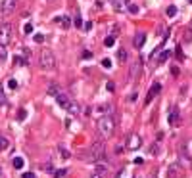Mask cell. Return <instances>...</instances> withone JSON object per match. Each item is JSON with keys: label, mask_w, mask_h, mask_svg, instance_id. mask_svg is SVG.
Here are the masks:
<instances>
[{"label": "cell", "mask_w": 192, "mask_h": 178, "mask_svg": "<svg viewBox=\"0 0 192 178\" xmlns=\"http://www.w3.org/2000/svg\"><path fill=\"white\" fill-rule=\"evenodd\" d=\"M6 58H8V52H6V46L0 44V63H4Z\"/></svg>", "instance_id": "cell-21"}, {"label": "cell", "mask_w": 192, "mask_h": 178, "mask_svg": "<svg viewBox=\"0 0 192 178\" xmlns=\"http://www.w3.org/2000/svg\"><path fill=\"white\" fill-rule=\"evenodd\" d=\"M169 56H171V50H161V52H160V56H158V65L165 63Z\"/></svg>", "instance_id": "cell-11"}, {"label": "cell", "mask_w": 192, "mask_h": 178, "mask_svg": "<svg viewBox=\"0 0 192 178\" xmlns=\"http://www.w3.org/2000/svg\"><path fill=\"white\" fill-rule=\"evenodd\" d=\"M140 144H142V140H140V136L138 134H131L129 136V142H127V149H138L140 147Z\"/></svg>", "instance_id": "cell-7"}, {"label": "cell", "mask_w": 192, "mask_h": 178, "mask_svg": "<svg viewBox=\"0 0 192 178\" xmlns=\"http://www.w3.org/2000/svg\"><path fill=\"white\" fill-rule=\"evenodd\" d=\"M12 40V25L10 23H2L0 25V44L8 46Z\"/></svg>", "instance_id": "cell-4"}, {"label": "cell", "mask_w": 192, "mask_h": 178, "mask_svg": "<svg viewBox=\"0 0 192 178\" xmlns=\"http://www.w3.org/2000/svg\"><path fill=\"white\" fill-rule=\"evenodd\" d=\"M138 69H140V61H133L131 63V69H129V79H137V75H138Z\"/></svg>", "instance_id": "cell-10"}, {"label": "cell", "mask_w": 192, "mask_h": 178, "mask_svg": "<svg viewBox=\"0 0 192 178\" xmlns=\"http://www.w3.org/2000/svg\"><path fill=\"white\" fill-rule=\"evenodd\" d=\"M123 2H129V0H113V8L119 12H127V6H121Z\"/></svg>", "instance_id": "cell-15"}, {"label": "cell", "mask_w": 192, "mask_h": 178, "mask_svg": "<svg viewBox=\"0 0 192 178\" xmlns=\"http://www.w3.org/2000/svg\"><path fill=\"white\" fill-rule=\"evenodd\" d=\"M6 104V96H4V92H2V86H0V107Z\"/></svg>", "instance_id": "cell-33"}, {"label": "cell", "mask_w": 192, "mask_h": 178, "mask_svg": "<svg viewBox=\"0 0 192 178\" xmlns=\"http://www.w3.org/2000/svg\"><path fill=\"white\" fill-rule=\"evenodd\" d=\"M90 58H92L90 52H83V60H90Z\"/></svg>", "instance_id": "cell-39"}, {"label": "cell", "mask_w": 192, "mask_h": 178, "mask_svg": "<svg viewBox=\"0 0 192 178\" xmlns=\"http://www.w3.org/2000/svg\"><path fill=\"white\" fill-rule=\"evenodd\" d=\"M106 157V147H104V142L102 140H96L94 144L90 146V149L85 153V161H92V163H100Z\"/></svg>", "instance_id": "cell-1"}, {"label": "cell", "mask_w": 192, "mask_h": 178, "mask_svg": "<svg viewBox=\"0 0 192 178\" xmlns=\"http://www.w3.org/2000/svg\"><path fill=\"white\" fill-rule=\"evenodd\" d=\"M23 178H35V173H23Z\"/></svg>", "instance_id": "cell-41"}, {"label": "cell", "mask_w": 192, "mask_h": 178, "mask_svg": "<svg viewBox=\"0 0 192 178\" xmlns=\"http://www.w3.org/2000/svg\"><path fill=\"white\" fill-rule=\"evenodd\" d=\"M190 27H192V23H190Z\"/></svg>", "instance_id": "cell-45"}, {"label": "cell", "mask_w": 192, "mask_h": 178, "mask_svg": "<svg viewBox=\"0 0 192 178\" xmlns=\"http://www.w3.org/2000/svg\"><path fill=\"white\" fill-rule=\"evenodd\" d=\"M58 151H60V155H62V159H69V157H71V153H69L63 146H60V147H58Z\"/></svg>", "instance_id": "cell-20"}, {"label": "cell", "mask_w": 192, "mask_h": 178, "mask_svg": "<svg viewBox=\"0 0 192 178\" xmlns=\"http://www.w3.org/2000/svg\"><path fill=\"white\" fill-rule=\"evenodd\" d=\"M113 44H115V37H106V40H104V46L111 48Z\"/></svg>", "instance_id": "cell-22"}, {"label": "cell", "mask_w": 192, "mask_h": 178, "mask_svg": "<svg viewBox=\"0 0 192 178\" xmlns=\"http://www.w3.org/2000/svg\"><path fill=\"white\" fill-rule=\"evenodd\" d=\"M167 16L169 17H175L177 16V6H169V8H167Z\"/></svg>", "instance_id": "cell-24"}, {"label": "cell", "mask_w": 192, "mask_h": 178, "mask_svg": "<svg viewBox=\"0 0 192 178\" xmlns=\"http://www.w3.org/2000/svg\"><path fill=\"white\" fill-rule=\"evenodd\" d=\"M60 92H62V90L58 88V84H50V86H48V96H54V98H56Z\"/></svg>", "instance_id": "cell-16"}, {"label": "cell", "mask_w": 192, "mask_h": 178, "mask_svg": "<svg viewBox=\"0 0 192 178\" xmlns=\"http://www.w3.org/2000/svg\"><path fill=\"white\" fill-rule=\"evenodd\" d=\"M56 102H58V105H60V107H63V109L67 111V107L71 105V102H73V100H71L67 94H63V92H60V94L56 96Z\"/></svg>", "instance_id": "cell-6"}, {"label": "cell", "mask_w": 192, "mask_h": 178, "mask_svg": "<svg viewBox=\"0 0 192 178\" xmlns=\"http://www.w3.org/2000/svg\"><path fill=\"white\" fill-rule=\"evenodd\" d=\"M56 21H58V23L63 27V29H67V27L71 25V19L67 17V16H62V17H56Z\"/></svg>", "instance_id": "cell-12"}, {"label": "cell", "mask_w": 192, "mask_h": 178, "mask_svg": "<svg viewBox=\"0 0 192 178\" xmlns=\"http://www.w3.org/2000/svg\"><path fill=\"white\" fill-rule=\"evenodd\" d=\"M83 29H85V31H90V29H92V21H87V23L83 25Z\"/></svg>", "instance_id": "cell-36"}, {"label": "cell", "mask_w": 192, "mask_h": 178, "mask_svg": "<svg viewBox=\"0 0 192 178\" xmlns=\"http://www.w3.org/2000/svg\"><path fill=\"white\" fill-rule=\"evenodd\" d=\"M23 165H25V161L21 159V157H13V169H23Z\"/></svg>", "instance_id": "cell-19"}, {"label": "cell", "mask_w": 192, "mask_h": 178, "mask_svg": "<svg viewBox=\"0 0 192 178\" xmlns=\"http://www.w3.org/2000/svg\"><path fill=\"white\" fill-rule=\"evenodd\" d=\"M188 2H190V4H192V0H188Z\"/></svg>", "instance_id": "cell-44"}, {"label": "cell", "mask_w": 192, "mask_h": 178, "mask_svg": "<svg viewBox=\"0 0 192 178\" xmlns=\"http://www.w3.org/2000/svg\"><path fill=\"white\" fill-rule=\"evenodd\" d=\"M16 6H17V0H4V2L0 4V13H2V16H10V13L16 10Z\"/></svg>", "instance_id": "cell-5"}, {"label": "cell", "mask_w": 192, "mask_h": 178, "mask_svg": "<svg viewBox=\"0 0 192 178\" xmlns=\"http://www.w3.org/2000/svg\"><path fill=\"white\" fill-rule=\"evenodd\" d=\"M117 60L121 61V63L127 61V50H125V48H119V50H117Z\"/></svg>", "instance_id": "cell-17"}, {"label": "cell", "mask_w": 192, "mask_h": 178, "mask_svg": "<svg viewBox=\"0 0 192 178\" xmlns=\"http://www.w3.org/2000/svg\"><path fill=\"white\" fill-rule=\"evenodd\" d=\"M66 174H67V170H66V169H60V170H56V173H54L56 178H63Z\"/></svg>", "instance_id": "cell-27"}, {"label": "cell", "mask_w": 192, "mask_h": 178, "mask_svg": "<svg viewBox=\"0 0 192 178\" xmlns=\"http://www.w3.org/2000/svg\"><path fill=\"white\" fill-rule=\"evenodd\" d=\"M0 174H2V167H0Z\"/></svg>", "instance_id": "cell-43"}, {"label": "cell", "mask_w": 192, "mask_h": 178, "mask_svg": "<svg viewBox=\"0 0 192 178\" xmlns=\"http://www.w3.org/2000/svg\"><path fill=\"white\" fill-rule=\"evenodd\" d=\"M102 67H106V69H110V67H111V61H110L108 58H106V60H102Z\"/></svg>", "instance_id": "cell-34"}, {"label": "cell", "mask_w": 192, "mask_h": 178, "mask_svg": "<svg viewBox=\"0 0 192 178\" xmlns=\"http://www.w3.org/2000/svg\"><path fill=\"white\" fill-rule=\"evenodd\" d=\"M67 111L71 113V115H79V113H81V107H79V104H77V102H71V105L67 107Z\"/></svg>", "instance_id": "cell-13"}, {"label": "cell", "mask_w": 192, "mask_h": 178, "mask_svg": "<svg viewBox=\"0 0 192 178\" xmlns=\"http://www.w3.org/2000/svg\"><path fill=\"white\" fill-rule=\"evenodd\" d=\"M42 169H44V170H50V173L54 170V167H52V165H48V163H46V165H42Z\"/></svg>", "instance_id": "cell-40"}, {"label": "cell", "mask_w": 192, "mask_h": 178, "mask_svg": "<svg viewBox=\"0 0 192 178\" xmlns=\"http://www.w3.org/2000/svg\"><path fill=\"white\" fill-rule=\"evenodd\" d=\"M23 33H25V35H31V33H33V25H31V23H25V25H23Z\"/></svg>", "instance_id": "cell-29"}, {"label": "cell", "mask_w": 192, "mask_h": 178, "mask_svg": "<svg viewBox=\"0 0 192 178\" xmlns=\"http://www.w3.org/2000/svg\"><path fill=\"white\" fill-rule=\"evenodd\" d=\"M90 178H104V176H102V174H92Z\"/></svg>", "instance_id": "cell-42"}, {"label": "cell", "mask_w": 192, "mask_h": 178, "mask_svg": "<svg viewBox=\"0 0 192 178\" xmlns=\"http://www.w3.org/2000/svg\"><path fill=\"white\" fill-rule=\"evenodd\" d=\"M73 25H75V27H77V29H81V27H83V25H85V23H83V19H81V17H79V16H77V17H75V19H73Z\"/></svg>", "instance_id": "cell-26"}, {"label": "cell", "mask_w": 192, "mask_h": 178, "mask_svg": "<svg viewBox=\"0 0 192 178\" xmlns=\"http://www.w3.org/2000/svg\"><path fill=\"white\" fill-rule=\"evenodd\" d=\"M96 130L100 132V136L102 138H110L113 130H115V121H113L111 115H104L96 121Z\"/></svg>", "instance_id": "cell-2"}, {"label": "cell", "mask_w": 192, "mask_h": 178, "mask_svg": "<svg viewBox=\"0 0 192 178\" xmlns=\"http://www.w3.org/2000/svg\"><path fill=\"white\" fill-rule=\"evenodd\" d=\"M6 147H8V140H6V138H2V136H0V151H4V149Z\"/></svg>", "instance_id": "cell-28"}, {"label": "cell", "mask_w": 192, "mask_h": 178, "mask_svg": "<svg viewBox=\"0 0 192 178\" xmlns=\"http://www.w3.org/2000/svg\"><path fill=\"white\" fill-rule=\"evenodd\" d=\"M127 10H129V13H133V16H134V13H138V12H140V8H138L137 4H129V8H127Z\"/></svg>", "instance_id": "cell-23"}, {"label": "cell", "mask_w": 192, "mask_h": 178, "mask_svg": "<svg viewBox=\"0 0 192 178\" xmlns=\"http://www.w3.org/2000/svg\"><path fill=\"white\" fill-rule=\"evenodd\" d=\"M35 42H37V44H42V42H44V35H35Z\"/></svg>", "instance_id": "cell-32"}, {"label": "cell", "mask_w": 192, "mask_h": 178, "mask_svg": "<svg viewBox=\"0 0 192 178\" xmlns=\"http://www.w3.org/2000/svg\"><path fill=\"white\" fill-rule=\"evenodd\" d=\"M133 44H134V48H142L146 44V33H137L134 35V38H133Z\"/></svg>", "instance_id": "cell-9"}, {"label": "cell", "mask_w": 192, "mask_h": 178, "mask_svg": "<svg viewBox=\"0 0 192 178\" xmlns=\"http://www.w3.org/2000/svg\"><path fill=\"white\" fill-rule=\"evenodd\" d=\"M98 111H111V105H100Z\"/></svg>", "instance_id": "cell-37"}, {"label": "cell", "mask_w": 192, "mask_h": 178, "mask_svg": "<svg viewBox=\"0 0 192 178\" xmlns=\"http://www.w3.org/2000/svg\"><path fill=\"white\" fill-rule=\"evenodd\" d=\"M106 173H108V167H106V165H102V163H96V174H106Z\"/></svg>", "instance_id": "cell-18"}, {"label": "cell", "mask_w": 192, "mask_h": 178, "mask_svg": "<svg viewBox=\"0 0 192 178\" xmlns=\"http://www.w3.org/2000/svg\"><path fill=\"white\" fill-rule=\"evenodd\" d=\"M169 125H179V109H173V113L169 115Z\"/></svg>", "instance_id": "cell-14"}, {"label": "cell", "mask_w": 192, "mask_h": 178, "mask_svg": "<svg viewBox=\"0 0 192 178\" xmlns=\"http://www.w3.org/2000/svg\"><path fill=\"white\" fill-rule=\"evenodd\" d=\"M39 61H40V67L44 69V71H52V69H56V56L52 54V50H42Z\"/></svg>", "instance_id": "cell-3"}, {"label": "cell", "mask_w": 192, "mask_h": 178, "mask_svg": "<svg viewBox=\"0 0 192 178\" xmlns=\"http://www.w3.org/2000/svg\"><path fill=\"white\" fill-rule=\"evenodd\" d=\"M13 65H25V60L21 58V56H16V58H13Z\"/></svg>", "instance_id": "cell-25"}, {"label": "cell", "mask_w": 192, "mask_h": 178, "mask_svg": "<svg viewBox=\"0 0 192 178\" xmlns=\"http://www.w3.org/2000/svg\"><path fill=\"white\" fill-rule=\"evenodd\" d=\"M8 88L16 90V88H17V81H16V79H10V81H8Z\"/></svg>", "instance_id": "cell-30"}, {"label": "cell", "mask_w": 192, "mask_h": 178, "mask_svg": "<svg viewBox=\"0 0 192 178\" xmlns=\"http://www.w3.org/2000/svg\"><path fill=\"white\" fill-rule=\"evenodd\" d=\"M137 98H138V94L134 92V94H131V96H129V102H137Z\"/></svg>", "instance_id": "cell-38"}, {"label": "cell", "mask_w": 192, "mask_h": 178, "mask_svg": "<svg viewBox=\"0 0 192 178\" xmlns=\"http://www.w3.org/2000/svg\"><path fill=\"white\" fill-rule=\"evenodd\" d=\"M160 90H161V84H160V82H154L152 88H150V92H148V96H146V104H150L152 100L160 94Z\"/></svg>", "instance_id": "cell-8"}, {"label": "cell", "mask_w": 192, "mask_h": 178, "mask_svg": "<svg viewBox=\"0 0 192 178\" xmlns=\"http://www.w3.org/2000/svg\"><path fill=\"white\" fill-rule=\"evenodd\" d=\"M25 117H27V111H25V109H19L17 119H19V121H25Z\"/></svg>", "instance_id": "cell-31"}, {"label": "cell", "mask_w": 192, "mask_h": 178, "mask_svg": "<svg viewBox=\"0 0 192 178\" xmlns=\"http://www.w3.org/2000/svg\"><path fill=\"white\" fill-rule=\"evenodd\" d=\"M106 88H108L110 92H113V90H115V84H113V81H110L108 84H106Z\"/></svg>", "instance_id": "cell-35"}]
</instances>
